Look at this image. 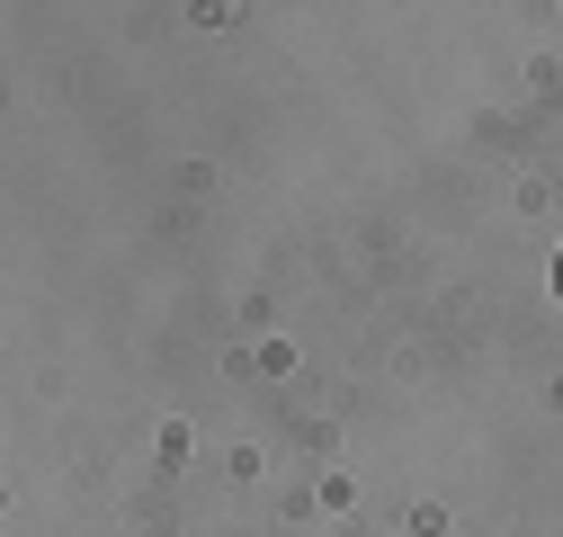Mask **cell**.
Listing matches in <instances>:
<instances>
[{
	"instance_id": "obj_1",
	"label": "cell",
	"mask_w": 563,
	"mask_h": 537,
	"mask_svg": "<svg viewBox=\"0 0 563 537\" xmlns=\"http://www.w3.org/2000/svg\"><path fill=\"white\" fill-rule=\"evenodd\" d=\"M554 296H563V251H554Z\"/></svg>"
}]
</instances>
